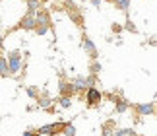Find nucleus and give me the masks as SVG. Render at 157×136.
Wrapping results in <instances>:
<instances>
[{"label": "nucleus", "mask_w": 157, "mask_h": 136, "mask_svg": "<svg viewBox=\"0 0 157 136\" xmlns=\"http://www.w3.org/2000/svg\"><path fill=\"white\" fill-rule=\"evenodd\" d=\"M113 31H114V33H120V31H122V27H120V26H117V23H114V26H113Z\"/></svg>", "instance_id": "nucleus-22"}, {"label": "nucleus", "mask_w": 157, "mask_h": 136, "mask_svg": "<svg viewBox=\"0 0 157 136\" xmlns=\"http://www.w3.org/2000/svg\"><path fill=\"white\" fill-rule=\"evenodd\" d=\"M72 84H74V90H86V88H91V86H89V82H87V78H83V76H76Z\"/></svg>", "instance_id": "nucleus-7"}, {"label": "nucleus", "mask_w": 157, "mask_h": 136, "mask_svg": "<svg viewBox=\"0 0 157 136\" xmlns=\"http://www.w3.org/2000/svg\"><path fill=\"white\" fill-rule=\"evenodd\" d=\"M82 47L86 49V53L89 54L91 58H97V47H95V43L89 39V37H83V41H82Z\"/></svg>", "instance_id": "nucleus-2"}, {"label": "nucleus", "mask_w": 157, "mask_h": 136, "mask_svg": "<svg viewBox=\"0 0 157 136\" xmlns=\"http://www.w3.org/2000/svg\"><path fill=\"white\" fill-rule=\"evenodd\" d=\"M23 136H35V134H33V132H29V130H27V132H23Z\"/></svg>", "instance_id": "nucleus-24"}, {"label": "nucleus", "mask_w": 157, "mask_h": 136, "mask_svg": "<svg viewBox=\"0 0 157 136\" xmlns=\"http://www.w3.org/2000/svg\"><path fill=\"white\" fill-rule=\"evenodd\" d=\"M114 2V6H117L118 10H122V12H128V8H130V0H113Z\"/></svg>", "instance_id": "nucleus-9"}, {"label": "nucleus", "mask_w": 157, "mask_h": 136, "mask_svg": "<svg viewBox=\"0 0 157 136\" xmlns=\"http://www.w3.org/2000/svg\"><path fill=\"white\" fill-rule=\"evenodd\" d=\"M35 16L33 14H27V16H23V20L20 22V27H23V29H35Z\"/></svg>", "instance_id": "nucleus-5"}, {"label": "nucleus", "mask_w": 157, "mask_h": 136, "mask_svg": "<svg viewBox=\"0 0 157 136\" xmlns=\"http://www.w3.org/2000/svg\"><path fill=\"white\" fill-rule=\"evenodd\" d=\"M60 91H62V95H72L74 94V84H68V82H62L60 84Z\"/></svg>", "instance_id": "nucleus-8"}, {"label": "nucleus", "mask_w": 157, "mask_h": 136, "mask_svg": "<svg viewBox=\"0 0 157 136\" xmlns=\"http://www.w3.org/2000/svg\"><path fill=\"white\" fill-rule=\"evenodd\" d=\"M91 4L93 6H99V0H91Z\"/></svg>", "instance_id": "nucleus-25"}, {"label": "nucleus", "mask_w": 157, "mask_h": 136, "mask_svg": "<svg viewBox=\"0 0 157 136\" xmlns=\"http://www.w3.org/2000/svg\"><path fill=\"white\" fill-rule=\"evenodd\" d=\"M6 62H8V74H17L21 68V51H10L8 53V58H6Z\"/></svg>", "instance_id": "nucleus-1"}, {"label": "nucleus", "mask_w": 157, "mask_h": 136, "mask_svg": "<svg viewBox=\"0 0 157 136\" xmlns=\"http://www.w3.org/2000/svg\"><path fill=\"white\" fill-rule=\"evenodd\" d=\"M124 29H128V31L136 33V26H134V23H132V20H126V26H124Z\"/></svg>", "instance_id": "nucleus-17"}, {"label": "nucleus", "mask_w": 157, "mask_h": 136, "mask_svg": "<svg viewBox=\"0 0 157 136\" xmlns=\"http://www.w3.org/2000/svg\"><path fill=\"white\" fill-rule=\"evenodd\" d=\"M103 136H113V134H111V126H109V125L103 126Z\"/></svg>", "instance_id": "nucleus-20"}, {"label": "nucleus", "mask_w": 157, "mask_h": 136, "mask_svg": "<svg viewBox=\"0 0 157 136\" xmlns=\"http://www.w3.org/2000/svg\"><path fill=\"white\" fill-rule=\"evenodd\" d=\"M27 95L29 97H37V88H27Z\"/></svg>", "instance_id": "nucleus-19"}, {"label": "nucleus", "mask_w": 157, "mask_h": 136, "mask_svg": "<svg viewBox=\"0 0 157 136\" xmlns=\"http://www.w3.org/2000/svg\"><path fill=\"white\" fill-rule=\"evenodd\" d=\"M51 103H52V99H49V97H43V99H39V107L47 109V107H51Z\"/></svg>", "instance_id": "nucleus-16"}, {"label": "nucleus", "mask_w": 157, "mask_h": 136, "mask_svg": "<svg viewBox=\"0 0 157 136\" xmlns=\"http://www.w3.org/2000/svg\"><path fill=\"white\" fill-rule=\"evenodd\" d=\"M0 76H8V62L4 57H0Z\"/></svg>", "instance_id": "nucleus-12"}, {"label": "nucleus", "mask_w": 157, "mask_h": 136, "mask_svg": "<svg viewBox=\"0 0 157 136\" xmlns=\"http://www.w3.org/2000/svg\"><path fill=\"white\" fill-rule=\"evenodd\" d=\"M86 99H87L89 105L99 103V101H101V91H99V90H95L93 86H91V88H87V95H86Z\"/></svg>", "instance_id": "nucleus-3"}, {"label": "nucleus", "mask_w": 157, "mask_h": 136, "mask_svg": "<svg viewBox=\"0 0 157 136\" xmlns=\"http://www.w3.org/2000/svg\"><path fill=\"white\" fill-rule=\"evenodd\" d=\"M2 41H4V37H2V33H0V51H2Z\"/></svg>", "instance_id": "nucleus-23"}, {"label": "nucleus", "mask_w": 157, "mask_h": 136, "mask_svg": "<svg viewBox=\"0 0 157 136\" xmlns=\"http://www.w3.org/2000/svg\"><path fill=\"white\" fill-rule=\"evenodd\" d=\"M130 107V101H124V99H117V113H124L126 109Z\"/></svg>", "instance_id": "nucleus-10"}, {"label": "nucleus", "mask_w": 157, "mask_h": 136, "mask_svg": "<svg viewBox=\"0 0 157 136\" xmlns=\"http://www.w3.org/2000/svg\"><path fill=\"white\" fill-rule=\"evenodd\" d=\"M114 136H134V130L132 128H120V130L114 132Z\"/></svg>", "instance_id": "nucleus-13"}, {"label": "nucleus", "mask_w": 157, "mask_h": 136, "mask_svg": "<svg viewBox=\"0 0 157 136\" xmlns=\"http://www.w3.org/2000/svg\"><path fill=\"white\" fill-rule=\"evenodd\" d=\"M35 23H37V26H51V16L47 14L45 10H37V14H35Z\"/></svg>", "instance_id": "nucleus-4"}, {"label": "nucleus", "mask_w": 157, "mask_h": 136, "mask_svg": "<svg viewBox=\"0 0 157 136\" xmlns=\"http://www.w3.org/2000/svg\"><path fill=\"white\" fill-rule=\"evenodd\" d=\"M70 105H72V99H70V95H62V97H60V107L68 109Z\"/></svg>", "instance_id": "nucleus-14"}, {"label": "nucleus", "mask_w": 157, "mask_h": 136, "mask_svg": "<svg viewBox=\"0 0 157 136\" xmlns=\"http://www.w3.org/2000/svg\"><path fill=\"white\" fill-rule=\"evenodd\" d=\"M136 111H138V115H142V117L153 115V103H140V105H136Z\"/></svg>", "instance_id": "nucleus-6"}, {"label": "nucleus", "mask_w": 157, "mask_h": 136, "mask_svg": "<svg viewBox=\"0 0 157 136\" xmlns=\"http://www.w3.org/2000/svg\"><path fill=\"white\" fill-rule=\"evenodd\" d=\"M70 16L74 18V22L78 23V26H80V23H82V16H80V14H70Z\"/></svg>", "instance_id": "nucleus-21"}, {"label": "nucleus", "mask_w": 157, "mask_h": 136, "mask_svg": "<svg viewBox=\"0 0 157 136\" xmlns=\"http://www.w3.org/2000/svg\"><path fill=\"white\" fill-rule=\"evenodd\" d=\"M49 27H51V26H35V31H37V35H47Z\"/></svg>", "instance_id": "nucleus-15"}, {"label": "nucleus", "mask_w": 157, "mask_h": 136, "mask_svg": "<svg viewBox=\"0 0 157 136\" xmlns=\"http://www.w3.org/2000/svg\"><path fill=\"white\" fill-rule=\"evenodd\" d=\"M91 72H93V74L101 72V62H93V64H91Z\"/></svg>", "instance_id": "nucleus-18"}, {"label": "nucleus", "mask_w": 157, "mask_h": 136, "mask_svg": "<svg viewBox=\"0 0 157 136\" xmlns=\"http://www.w3.org/2000/svg\"><path fill=\"white\" fill-rule=\"evenodd\" d=\"M62 132H64L66 136H76V126L72 125V122H68V125L64 122V126H62Z\"/></svg>", "instance_id": "nucleus-11"}, {"label": "nucleus", "mask_w": 157, "mask_h": 136, "mask_svg": "<svg viewBox=\"0 0 157 136\" xmlns=\"http://www.w3.org/2000/svg\"><path fill=\"white\" fill-rule=\"evenodd\" d=\"M134 136H136V134H134Z\"/></svg>", "instance_id": "nucleus-27"}, {"label": "nucleus", "mask_w": 157, "mask_h": 136, "mask_svg": "<svg viewBox=\"0 0 157 136\" xmlns=\"http://www.w3.org/2000/svg\"><path fill=\"white\" fill-rule=\"evenodd\" d=\"M111 2H113V0H111Z\"/></svg>", "instance_id": "nucleus-26"}]
</instances>
